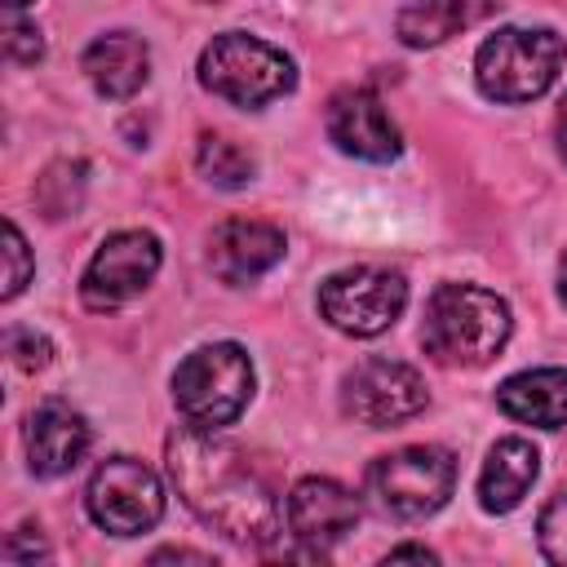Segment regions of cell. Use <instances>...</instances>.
<instances>
[{
  "label": "cell",
  "mask_w": 567,
  "mask_h": 567,
  "mask_svg": "<svg viewBox=\"0 0 567 567\" xmlns=\"http://www.w3.org/2000/svg\"><path fill=\"white\" fill-rule=\"evenodd\" d=\"M505 0H416L399 13V40L412 49H430L443 44L447 35L483 22L487 13H496Z\"/></svg>",
  "instance_id": "cell-18"
},
{
  "label": "cell",
  "mask_w": 567,
  "mask_h": 567,
  "mask_svg": "<svg viewBox=\"0 0 567 567\" xmlns=\"http://www.w3.org/2000/svg\"><path fill=\"white\" fill-rule=\"evenodd\" d=\"M496 403L505 416L540 430H563L567 425V368H532L509 381H501Z\"/></svg>",
  "instance_id": "cell-17"
},
{
  "label": "cell",
  "mask_w": 567,
  "mask_h": 567,
  "mask_svg": "<svg viewBox=\"0 0 567 567\" xmlns=\"http://www.w3.org/2000/svg\"><path fill=\"white\" fill-rule=\"evenodd\" d=\"M195 164H199V173H204L213 186H226V190L248 186L252 173H257L252 155H248L244 146H235L230 137H217V133H204V137H199V146H195Z\"/></svg>",
  "instance_id": "cell-19"
},
{
  "label": "cell",
  "mask_w": 567,
  "mask_h": 567,
  "mask_svg": "<svg viewBox=\"0 0 567 567\" xmlns=\"http://www.w3.org/2000/svg\"><path fill=\"white\" fill-rule=\"evenodd\" d=\"M89 518L111 536H142L164 518V487L151 465L133 456H111L93 470L84 487Z\"/></svg>",
  "instance_id": "cell-8"
},
{
  "label": "cell",
  "mask_w": 567,
  "mask_h": 567,
  "mask_svg": "<svg viewBox=\"0 0 567 567\" xmlns=\"http://www.w3.org/2000/svg\"><path fill=\"white\" fill-rule=\"evenodd\" d=\"M452 487H456V456L439 443L394 447V452L377 456L363 474L368 501L385 518H399V523L430 518L434 509L447 505Z\"/></svg>",
  "instance_id": "cell-4"
},
{
  "label": "cell",
  "mask_w": 567,
  "mask_h": 567,
  "mask_svg": "<svg viewBox=\"0 0 567 567\" xmlns=\"http://www.w3.org/2000/svg\"><path fill=\"white\" fill-rule=\"evenodd\" d=\"M536 474H540V452H536L527 439L509 434V439L492 443V452H487V461H483V470H478V505H483L487 514H509V509H518L523 496L532 492Z\"/></svg>",
  "instance_id": "cell-16"
},
{
  "label": "cell",
  "mask_w": 567,
  "mask_h": 567,
  "mask_svg": "<svg viewBox=\"0 0 567 567\" xmlns=\"http://www.w3.org/2000/svg\"><path fill=\"white\" fill-rule=\"evenodd\" d=\"M168 478L177 496L226 540L270 545L279 536V501L270 478L244 447L217 439V430L182 425L168 434Z\"/></svg>",
  "instance_id": "cell-1"
},
{
  "label": "cell",
  "mask_w": 567,
  "mask_h": 567,
  "mask_svg": "<svg viewBox=\"0 0 567 567\" xmlns=\"http://www.w3.org/2000/svg\"><path fill=\"white\" fill-rule=\"evenodd\" d=\"M536 540H540V554H545L549 563L567 567V487H558V492L545 501V509H540V518H536Z\"/></svg>",
  "instance_id": "cell-21"
},
{
  "label": "cell",
  "mask_w": 567,
  "mask_h": 567,
  "mask_svg": "<svg viewBox=\"0 0 567 567\" xmlns=\"http://www.w3.org/2000/svg\"><path fill=\"white\" fill-rule=\"evenodd\" d=\"M4 346H9V354H13V363L22 372H40L49 363V354H53V346L40 332H31V328H9L4 332Z\"/></svg>",
  "instance_id": "cell-23"
},
{
  "label": "cell",
  "mask_w": 567,
  "mask_h": 567,
  "mask_svg": "<svg viewBox=\"0 0 567 567\" xmlns=\"http://www.w3.org/2000/svg\"><path fill=\"white\" fill-rule=\"evenodd\" d=\"M408 306V284L390 266H346L319 284V315L346 337L385 332Z\"/></svg>",
  "instance_id": "cell-7"
},
{
  "label": "cell",
  "mask_w": 567,
  "mask_h": 567,
  "mask_svg": "<svg viewBox=\"0 0 567 567\" xmlns=\"http://www.w3.org/2000/svg\"><path fill=\"white\" fill-rule=\"evenodd\" d=\"M4 53H9L13 62H40V53H44L40 31H35L31 22H22L13 9H9V22H4Z\"/></svg>",
  "instance_id": "cell-24"
},
{
  "label": "cell",
  "mask_w": 567,
  "mask_h": 567,
  "mask_svg": "<svg viewBox=\"0 0 567 567\" xmlns=\"http://www.w3.org/2000/svg\"><path fill=\"white\" fill-rule=\"evenodd\" d=\"M4 257H9V275H4L0 297L13 301L31 279V248H27V239H22V230L13 221H4Z\"/></svg>",
  "instance_id": "cell-22"
},
{
  "label": "cell",
  "mask_w": 567,
  "mask_h": 567,
  "mask_svg": "<svg viewBox=\"0 0 567 567\" xmlns=\"http://www.w3.org/2000/svg\"><path fill=\"white\" fill-rule=\"evenodd\" d=\"M151 563H213V558L195 554V549H159V554H151Z\"/></svg>",
  "instance_id": "cell-26"
},
{
  "label": "cell",
  "mask_w": 567,
  "mask_h": 567,
  "mask_svg": "<svg viewBox=\"0 0 567 567\" xmlns=\"http://www.w3.org/2000/svg\"><path fill=\"white\" fill-rule=\"evenodd\" d=\"M567 62V44L554 27H501L474 53V80L492 102L540 97Z\"/></svg>",
  "instance_id": "cell-3"
},
{
  "label": "cell",
  "mask_w": 567,
  "mask_h": 567,
  "mask_svg": "<svg viewBox=\"0 0 567 567\" xmlns=\"http://www.w3.org/2000/svg\"><path fill=\"white\" fill-rule=\"evenodd\" d=\"M403 558H416V563H439V554H434V549H425V545H399V549H390V554H385V563H403Z\"/></svg>",
  "instance_id": "cell-25"
},
{
  "label": "cell",
  "mask_w": 567,
  "mask_h": 567,
  "mask_svg": "<svg viewBox=\"0 0 567 567\" xmlns=\"http://www.w3.org/2000/svg\"><path fill=\"white\" fill-rule=\"evenodd\" d=\"M509 341V306L478 284H439L425 301L421 346L443 368H483Z\"/></svg>",
  "instance_id": "cell-2"
},
{
  "label": "cell",
  "mask_w": 567,
  "mask_h": 567,
  "mask_svg": "<svg viewBox=\"0 0 567 567\" xmlns=\"http://www.w3.org/2000/svg\"><path fill=\"white\" fill-rule=\"evenodd\" d=\"M323 128L337 142V151H346L354 159H368V164H385L403 146L390 111L381 106V97L372 89H341V93H332Z\"/></svg>",
  "instance_id": "cell-11"
},
{
  "label": "cell",
  "mask_w": 567,
  "mask_h": 567,
  "mask_svg": "<svg viewBox=\"0 0 567 567\" xmlns=\"http://www.w3.org/2000/svg\"><path fill=\"white\" fill-rule=\"evenodd\" d=\"M199 84L230 106H266L297 84V71L284 49L244 31H221L199 53Z\"/></svg>",
  "instance_id": "cell-6"
},
{
  "label": "cell",
  "mask_w": 567,
  "mask_h": 567,
  "mask_svg": "<svg viewBox=\"0 0 567 567\" xmlns=\"http://www.w3.org/2000/svg\"><path fill=\"white\" fill-rule=\"evenodd\" d=\"M554 133H558V155L567 159V97L558 102V124H554Z\"/></svg>",
  "instance_id": "cell-27"
},
{
  "label": "cell",
  "mask_w": 567,
  "mask_h": 567,
  "mask_svg": "<svg viewBox=\"0 0 567 567\" xmlns=\"http://www.w3.org/2000/svg\"><path fill=\"white\" fill-rule=\"evenodd\" d=\"M80 66H84L89 84H93L102 97L124 102V97H133V93L151 80V49H146V40L133 35V31H111V35H97V40L84 49Z\"/></svg>",
  "instance_id": "cell-15"
},
{
  "label": "cell",
  "mask_w": 567,
  "mask_h": 567,
  "mask_svg": "<svg viewBox=\"0 0 567 567\" xmlns=\"http://www.w3.org/2000/svg\"><path fill=\"white\" fill-rule=\"evenodd\" d=\"M252 399V359L235 341H213L190 350L173 372V403L186 425L221 430Z\"/></svg>",
  "instance_id": "cell-5"
},
{
  "label": "cell",
  "mask_w": 567,
  "mask_h": 567,
  "mask_svg": "<svg viewBox=\"0 0 567 567\" xmlns=\"http://www.w3.org/2000/svg\"><path fill=\"white\" fill-rule=\"evenodd\" d=\"M284 230L252 217H230L208 235V270L221 284H252L284 261Z\"/></svg>",
  "instance_id": "cell-12"
},
{
  "label": "cell",
  "mask_w": 567,
  "mask_h": 567,
  "mask_svg": "<svg viewBox=\"0 0 567 567\" xmlns=\"http://www.w3.org/2000/svg\"><path fill=\"white\" fill-rule=\"evenodd\" d=\"M27 4H31V0H4V9H13V13H18V9H27Z\"/></svg>",
  "instance_id": "cell-29"
},
{
  "label": "cell",
  "mask_w": 567,
  "mask_h": 567,
  "mask_svg": "<svg viewBox=\"0 0 567 567\" xmlns=\"http://www.w3.org/2000/svg\"><path fill=\"white\" fill-rule=\"evenodd\" d=\"M84 195V164L80 159H58L44 168L40 186H35V199L44 208V217H66Z\"/></svg>",
  "instance_id": "cell-20"
},
{
  "label": "cell",
  "mask_w": 567,
  "mask_h": 567,
  "mask_svg": "<svg viewBox=\"0 0 567 567\" xmlns=\"http://www.w3.org/2000/svg\"><path fill=\"white\" fill-rule=\"evenodd\" d=\"M558 292H563V306H567V252H563V261H558Z\"/></svg>",
  "instance_id": "cell-28"
},
{
  "label": "cell",
  "mask_w": 567,
  "mask_h": 567,
  "mask_svg": "<svg viewBox=\"0 0 567 567\" xmlns=\"http://www.w3.org/2000/svg\"><path fill=\"white\" fill-rule=\"evenodd\" d=\"M22 439H27L31 474H40V478L71 474V470L84 461L89 443H93L89 421H84L71 403H62V399H44V403L27 416Z\"/></svg>",
  "instance_id": "cell-14"
},
{
  "label": "cell",
  "mask_w": 567,
  "mask_h": 567,
  "mask_svg": "<svg viewBox=\"0 0 567 567\" xmlns=\"http://www.w3.org/2000/svg\"><path fill=\"white\" fill-rule=\"evenodd\" d=\"M359 523V496L337 478H301L288 492V527L301 545L328 549Z\"/></svg>",
  "instance_id": "cell-13"
},
{
  "label": "cell",
  "mask_w": 567,
  "mask_h": 567,
  "mask_svg": "<svg viewBox=\"0 0 567 567\" xmlns=\"http://www.w3.org/2000/svg\"><path fill=\"white\" fill-rule=\"evenodd\" d=\"M159 239L151 230H120L111 239H102V248L93 252V261L80 275V301L97 315L120 310L124 301H133L137 292L151 288V279L159 275Z\"/></svg>",
  "instance_id": "cell-9"
},
{
  "label": "cell",
  "mask_w": 567,
  "mask_h": 567,
  "mask_svg": "<svg viewBox=\"0 0 567 567\" xmlns=\"http://www.w3.org/2000/svg\"><path fill=\"white\" fill-rule=\"evenodd\" d=\"M425 377L399 359H363L346 381H341V408L359 425L385 430L399 421H412L425 412Z\"/></svg>",
  "instance_id": "cell-10"
}]
</instances>
